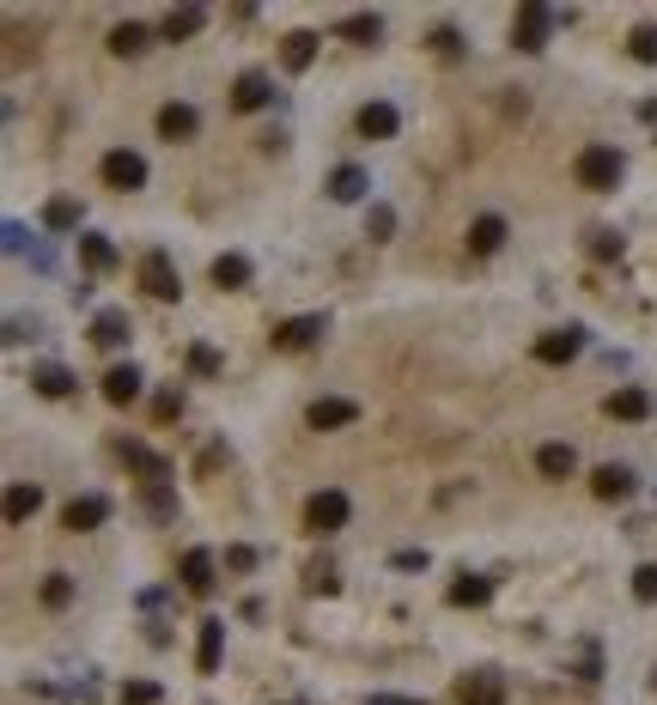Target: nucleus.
Segmentation results:
<instances>
[{
	"instance_id": "nucleus-1",
	"label": "nucleus",
	"mask_w": 657,
	"mask_h": 705,
	"mask_svg": "<svg viewBox=\"0 0 657 705\" xmlns=\"http://www.w3.org/2000/svg\"><path fill=\"white\" fill-rule=\"evenodd\" d=\"M621 152L615 146H603V140H591V146H584L578 152V159H572V177H578V189H591V195H609L615 183H621Z\"/></svg>"
},
{
	"instance_id": "nucleus-2",
	"label": "nucleus",
	"mask_w": 657,
	"mask_h": 705,
	"mask_svg": "<svg viewBox=\"0 0 657 705\" xmlns=\"http://www.w3.org/2000/svg\"><path fill=\"white\" fill-rule=\"evenodd\" d=\"M560 19H572V13H554V7H542V0H530V7H518V19H511V43H518L524 55H542L548 49V31Z\"/></svg>"
},
{
	"instance_id": "nucleus-3",
	"label": "nucleus",
	"mask_w": 657,
	"mask_h": 705,
	"mask_svg": "<svg viewBox=\"0 0 657 705\" xmlns=\"http://www.w3.org/2000/svg\"><path fill=\"white\" fill-rule=\"evenodd\" d=\"M116 462H122V468H134L146 487H165V481H171V462H165L153 444H140V438H116Z\"/></svg>"
},
{
	"instance_id": "nucleus-4",
	"label": "nucleus",
	"mask_w": 657,
	"mask_h": 705,
	"mask_svg": "<svg viewBox=\"0 0 657 705\" xmlns=\"http://www.w3.org/2000/svg\"><path fill=\"white\" fill-rule=\"evenodd\" d=\"M140 286L153 292L159 304H177V298H183V274H177V262H171L165 250H146V256H140Z\"/></svg>"
},
{
	"instance_id": "nucleus-5",
	"label": "nucleus",
	"mask_w": 657,
	"mask_h": 705,
	"mask_svg": "<svg viewBox=\"0 0 657 705\" xmlns=\"http://www.w3.org/2000/svg\"><path fill=\"white\" fill-rule=\"evenodd\" d=\"M347 511H353L347 493H341V487H323V493L305 499V529H311V535H335V529L347 523Z\"/></svg>"
},
{
	"instance_id": "nucleus-6",
	"label": "nucleus",
	"mask_w": 657,
	"mask_h": 705,
	"mask_svg": "<svg viewBox=\"0 0 657 705\" xmlns=\"http://www.w3.org/2000/svg\"><path fill=\"white\" fill-rule=\"evenodd\" d=\"M323 329H329L323 317H286V323L268 329V347H274V353H305V347L323 341Z\"/></svg>"
},
{
	"instance_id": "nucleus-7",
	"label": "nucleus",
	"mask_w": 657,
	"mask_h": 705,
	"mask_svg": "<svg viewBox=\"0 0 657 705\" xmlns=\"http://www.w3.org/2000/svg\"><path fill=\"white\" fill-rule=\"evenodd\" d=\"M98 177H104V189H140L146 183V159L140 152H128V146H116V152H104V165H98Z\"/></svg>"
},
{
	"instance_id": "nucleus-8",
	"label": "nucleus",
	"mask_w": 657,
	"mask_h": 705,
	"mask_svg": "<svg viewBox=\"0 0 657 705\" xmlns=\"http://www.w3.org/2000/svg\"><path fill=\"white\" fill-rule=\"evenodd\" d=\"M603 414L609 420H651V389H639V383H621V389H609L603 396Z\"/></svg>"
},
{
	"instance_id": "nucleus-9",
	"label": "nucleus",
	"mask_w": 657,
	"mask_h": 705,
	"mask_svg": "<svg viewBox=\"0 0 657 705\" xmlns=\"http://www.w3.org/2000/svg\"><path fill=\"white\" fill-rule=\"evenodd\" d=\"M359 420V402H341V396H317L305 408V426L311 432H335V426H353Z\"/></svg>"
},
{
	"instance_id": "nucleus-10",
	"label": "nucleus",
	"mask_w": 657,
	"mask_h": 705,
	"mask_svg": "<svg viewBox=\"0 0 657 705\" xmlns=\"http://www.w3.org/2000/svg\"><path fill=\"white\" fill-rule=\"evenodd\" d=\"M584 353V329H548L542 341H536V359L542 365H572Z\"/></svg>"
},
{
	"instance_id": "nucleus-11",
	"label": "nucleus",
	"mask_w": 657,
	"mask_h": 705,
	"mask_svg": "<svg viewBox=\"0 0 657 705\" xmlns=\"http://www.w3.org/2000/svg\"><path fill=\"white\" fill-rule=\"evenodd\" d=\"M353 128H359V140H390L396 128H402V116H396V104H365L359 116H353Z\"/></svg>"
},
{
	"instance_id": "nucleus-12",
	"label": "nucleus",
	"mask_w": 657,
	"mask_h": 705,
	"mask_svg": "<svg viewBox=\"0 0 657 705\" xmlns=\"http://www.w3.org/2000/svg\"><path fill=\"white\" fill-rule=\"evenodd\" d=\"M140 383H146V377H140L134 365H110L98 389H104V402H110V408H128V402H140Z\"/></svg>"
},
{
	"instance_id": "nucleus-13",
	"label": "nucleus",
	"mask_w": 657,
	"mask_h": 705,
	"mask_svg": "<svg viewBox=\"0 0 657 705\" xmlns=\"http://www.w3.org/2000/svg\"><path fill=\"white\" fill-rule=\"evenodd\" d=\"M104 517H110V499L86 493V499H67V511H61V529H73V535H86V529H98Z\"/></svg>"
},
{
	"instance_id": "nucleus-14",
	"label": "nucleus",
	"mask_w": 657,
	"mask_h": 705,
	"mask_svg": "<svg viewBox=\"0 0 657 705\" xmlns=\"http://www.w3.org/2000/svg\"><path fill=\"white\" fill-rule=\"evenodd\" d=\"M457 705H505V681H499L493 669H475V675H463Z\"/></svg>"
},
{
	"instance_id": "nucleus-15",
	"label": "nucleus",
	"mask_w": 657,
	"mask_h": 705,
	"mask_svg": "<svg viewBox=\"0 0 657 705\" xmlns=\"http://www.w3.org/2000/svg\"><path fill=\"white\" fill-rule=\"evenodd\" d=\"M274 104V80L268 73H238V86H232V110H268Z\"/></svg>"
},
{
	"instance_id": "nucleus-16",
	"label": "nucleus",
	"mask_w": 657,
	"mask_h": 705,
	"mask_svg": "<svg viewBox=\"0 0 657 705\" xmlns=\"http://www.w3.org/2000/svg\"><path fill=\"white\" fill-rule=\"evenodd\" d=\"M195 128H201V110L195 104H165L159 110V140H195Z\"/></svg>"
},
{
	"instance_id": "nucleus-17",
	"label": "nucleus",
	"mask_w": 657,
	"mask_h": 705,
	"mask_svg": "<svg viewBox=\"0 0 657 705\" xmlns=\"http://www.w3.org/2000/svg\"><path fill=\"white\" fill-rule=\"evenodd\" d=\"M177 578H183L189 596H207V590H213V554H207V547H189L183 566H177Z\"/></svg>"
},
{
	"instance_id": "nucleus-18",
	"label": "nucleus",
	"mask_w": 657,
	"mask_h": 705,
	"mask_svg": "<svg viewBox=\"0 0 657 705\" xmlns=\"http://www.w3.org/2000/svg\"><path fill=\"white\" fill-rule=\"evenodd\" d=\"M317 43H323L317 31H286V37H280V61H286V73H305V67L317 61Z\"/></svg>"
},
{
	"instance_id": "nucleus-19",
	"label": "nucleus",
	"mask_w": 657,
	"mask_h": 705,
	"mask_svg": "<svg viewBox=\"0 0 657 705\" xmlns=\"http://www.w3.org/2000/svg\"><path fill=\"white\" fill-rule=\"evenodd\" d=\"M31 389H37V396H49V402H61V396H73V371L55 365V359H43V365H31Z\"/></svg>"
},
{
	"instance_id": "nucleus-20",
	"label": "nucleus",
	"mask_w": 657,
	"mask_h": 705,
	"mask_svg": "<svg viewBox=\"0 0 657 705\" xmlns=\"http://www.w3.org/2000/svg\"><path fill=\"white\" fill-rule=\"evenodd\" d=\"M128 335H134V329H128V310H98V317H92V347L116 353Z\"/></svg>"
},
{
	"instance_id": "nucleus-21",
	"label": "nucleus",
	"mask_w": 657,
	"mask_h": 705,
	"mask_svg": "<svg viewBox=\"0 0 657 705\" xmlns=\"http://www.w3.org/2000/svg\"><path fill=\"white\" fill-rule=\"evenodd\" d=\"M219 645H226V620L207 614V620H201V639H195V669H201V675L219 669Z\"/></svg>"
},
{
	"instance_id": "nucleus-22",
	"label": "nucleus",
	"mask_w": 657,
	"mask_h": 705,
	"mask_svg": "<svg viewBox=\"0 0 657 705\" xmlns=\"http://www.w3.org/2000/svg\"><path fill=\"white\" fill-rule=\"evenodd\" d=\"M80 262H86L92 274H110V268L122 262V250H116L110 238H98V231H80Z\"/></svg>"
},
{
	"instance_id": "nucleus-23",
	"label": "nucleus",
	"mask_w": 657,
	"mask_h": 705,
	"mask_svg": "<svg viewBox=\"0 0 657 705\" xmlns=\"http://www.w3.org/2000/svg\"><path fill=\"white\" fill-rule=\"evenodd\" d=\"M505 244V219L499 213H481L475 225H469V256H493Z\"/></svg>"
},
{
	"instance_id": "nucleus-24",
	"label": "nucleus",
	"mask_w": 657,
	"mask_h": 705,
	"mask_svg": "<svg viewBox=\"0 0 657 705\" xmlns=\"http://www.w3.org/2000/svg\"><path fill=\"white\" fill-rule=\"evenodd\" d=\"M37 505H43V487H37V481H13V487H7V523H31Z\"/></svg>"
},
{
	"instance_id": "nucleus-25",
	"label": "nucleus",
	"mask_w": 657,
	"mask_h": 705,
	"mask_svg": "<svg viewBox=\"0 0 657 705\" xmlns=\"http://www.w3.org/2000/svg\"><path fill=\"white\" fill-rule=\"evenodd\" d=\"M536 468H542V481H566L572 468H578V450L572 444H542L536 450Z\"/></svg>"
},
{
	"instance_id": "nucleus-26",
	"label": "nucleus",
	"mask_w": 657,
	"mask_h": 705,
	"mask_svg": "<svg viewBox=\"0 0 657 705\" xmlns=\"http://www.w3.org/2000/svg\"><path fill=\"white\" fill-rule=\"evenodd\" d=\"M591 493H597L603 505H615V499H627V493H633V475H627V468H615V462H603L597 475H591Z\"/></svg>"
},
{
	"instance_id": "nucleus-27",
	"label": "nucleus",
	"mask_w": 657,
	"mask_h": 705,
	"mask_svg": "<svg viewBox=\"0 0 657 705\" xmlns=\"http://www.w3.org/2000/svg\"><path fill=\"white\" fill-rule=\"evenodd\" d=\"M365 189H372V177H365L359 165H335L329 171V195L335 201H365Z\"/></svg>"
},
{
	"instance_id": "nucleus-28",
	"label": "nucleus",
	"mask_w": 657,
	"mask_h": 705,
	"mask_svg": "<svg viewBox=\"0 0 657 705\" xmlns=\"http://www.w3.org/2000/svg\"><path fill=\"white\" fill-rule=\"evenodd\" d=\"M487 596H493V578H481V572H463L451 584V608H487Z\"/></svg>"
},
{
	"instance_id": "nucleus-29",
	"label": "nucleus",
	"mask_w": 657,
	"mask_h": 705,
	"mask_svg": "<svg viewBox=\"0 0 657 705\" xmlns=\"http://www.w3.org/2000/svg\"><path fill=\"white\" fill-rule=\"evenodd\" d=\"M250 274H256V268H250V256H219V262H213V286H219V292L250 286Z\"/></svg>"
},
{
	"instance_id": "nucleus-30",
	"label": "nucleus",
	"mask_w": 657,
	"mask_h": 705,
	"mask_svg": "<svg viewBox=\"0 0 657 705\" xmlns=\"http://www.w3.org/2000/svg\"><path fill=\"white\" fill-rule=\"evenodd\" d=\"M43 231H80V201H73V195L43 201Z\"/></svg>"
},
{
	"instance_id": "nucleus-31",
	"label": "nucleus",
	"mask_w": 657,
	"mask_h": 705,
	"mask_svg": "<svg viewBox=\"0 0 657 705\" xmlns=\"http://www.w3.org/2000/svg\"><path fill=\"white\" fill-rule=\"evenodd\" d=\"M201 25H207V7H177V13H165V43H183Z\"/></svg>"
},
{
	"instance_id": "nucleus-32",
	"label": "nucleus",
	"mask_w": 657,
	"mask_h": 705,
	"mask_svg": "<svg viewBox=\"0 0 657 705\" xmlns=\"http://www.w3.org/2000/svg\"><path fill=\"white\" fill-rule=\"evenodd\" d=\"M335 31H341L347 43H378V37H384V19H378V13H353V19H341Z\"/></svg>"
},
{
	"instance_id": "nucleus-33",
	"label": "nucleus",
	"mask_w": 657,
	"mask_h": 705,
	"mask_svg": "<svg viewBox=\"0 0 657 705\" xmlns=\"http://www.w3.org/2000/svg\"><path fill=\"white\" fill-rule=\"evenodd\" d=\"M365 238H372V244L396 238V207L390 201H372V213H365Z\"/></svg>"
},
{
	"instance_id": "nucleus-34",
	"label": "nucleus",
	"mask_w": 657,
	"mask_h": 705,
	"mask_svg": "<svg viewBox=\"0 0 657 705\" xmlns=\"http://www.w3.org/2000/svg\"><path fill=\"white\" fill-rule=\"evenodd\" d=\"M140 49H146V25H134V19H128V25H116V31H110V55H140Z\"/></svg>"
},
{
	"instance_id": "nucleus-35",
	"label": "nucleus",
	"mask_w": 657,
	"mask_h": 705,
	"mask_svg": "<svg viewBox=\"0 0 657 705\" xmlns=\"http://www.w3.org/2000/svg\"><path fill=\"white\" fill-rule=\"evenodd\" d=\"M627 55H633V61H645V67H657V25H633Z\"/></svg>"
},
{
	"instance_id": "nucleus-36",
	"label": "nucleus",
	"mask_w": 657,
	"mask_h": 705,
	"mask_svg": "<svg viewBox=\"0 0 657 705\" xmlns=\"http://www.w3.org/2000/svg\"><path fill=\"white\" fill-rule=\"evenodd\" d=\"M73 602V578L67 572H49L43 578V608H67Z\"/></svg>"
},
{
	"instance_id": "nucleus-37",
	"label": "nucleus",
	"mask_w": 657,
	"mask_h": 705,
	"mask_svg": "<svg viewBox=\"0 0 657 705\" xmlns=\"http://www.w3.org/2000/svg\"><path fill=\"white\" fill-rule=\"evenodd\" d=\"M146 511H153L159 523H171V517H177V493H171V481H165V487H146Z\"/></svg>"
},
{
	"instance_id": "nucleus-38",
	"label": "nucleus",
	"mask_w": 657,
	"mask_h": 705,
	"mask_svg": "<svg viewBox=\"0 0 657 705\" xmlns=\"http://www.w3.org/2000/svg\"><path fill=\"white\" fill-rule=\"evenodd\" d=\"M219 365H226V359H219L207 341H195V347H189V371H195V377H219Z\"/></svg>"
},
{
	"instance_id": "nucleus-39",
	"label": "nucleus",
	"mask_w": 657,
	"mask_h": 705,
	"mask_svg": "<svg viewBox=\"0 0 657 705\" xmlns=\"http://www.w3.org/2000/svg\"><path fill=\"white\" fill-rule=\"evenodd\" d=\"M426 43H432V55H445V61H457V55H463V31H451V25H438Z\"/></svg>"
},
{
	"instance_id": "nucleus-40",
	"label": "nucleus",
	"mask_w": 657,
	"mask_h": 705,
	"mask_svg": "<svg viewBox=\"0 0 657 705\" xmlns=\"http://www.w3.org/2000/svg\"><path fill=\"white\" fill-rule=\"evenodd\" d=\"M305 590H311V596H335V566H329V560H317V566L305 572Z\"/></svg>"
},
{
	"instance_id": "nucleus-41",
	"label": "nucleus",
	"mask_w": 657,
	"mask_h": 705,
	"mask_svg": "<svg viewBox=\"0 0 657 705\" xmlns=\"http://www.w3.org/2000/svg\"><path fill=\"white\" fill-rule=\"evenodd\" d=\"M591 256L597 262H621V238L615 231H591Z\"/></svg>"
},
{
	"instance_id": "nucleus-42",
	"label": "nucleus",
	"mask_w": 657,
	"mask_h": 705,
	"mask_svg": "<svg viewBox=\"0 0 657 705\" xmlns=\"http://www.w3.org/2000/svg\"><path fill=\"white\" fill-rule=\"evenodd\" d=\"M122 705H159V681H128L122 687Z\"/></svg>"
},
{
	"instance_id": "nucleus-43",
	"label": "nucleus",
	"mask_w": 657,
	"mask_h": 705,
	"mask_svg": "<svg viewBox=\"0 0 657 705\" xmlns=\"http://www.w3.org/2000/svg\"><path fill=\"white\" fill-rule=\"evenodd\" d=\"M226 566H232V572H256V547H250V541H232V547H226Z\"/></svg>"
},
{
	"instance_id": "nucleus-44",
	"label": "nucleus",
	"mask_w": 657,
	"mask_h": 705,
	"mask_svg": "<svg viewBox=\"0 0 657 705\" xmlns=\"http://www.w3.org/2000/svg\"><path fill=\"white\" fill-rule=\"evenodd\" d=\"M183 414V396H177V389H165V396H153V420L165 426V420H177Z\"/></svg>"
},
{
	"instance_id": "nucleus-45",
	"label": "nucleus",
	"mask_w": 657,
	"mask_h": 705,
	"mask_svg": "<svg viewBox=\"0 0 657 705\" xmlns=\"http://www.w3.org/2000/svg\"><path fill=\"white\" fill-rule=\"evenodd\" d=\"M633 596H639V602H657V566H639V572H633Z\"/></svg>"
},
{
	"instance_id": "nucleus-46",
	"label": "nucleus",
	"mask_w": 657,
	"mask_h": 705,
	"mask_svg": "<svg viewBox=\"0 0 657 705\" xmlns=\"http://www.w3.org/2000/svg\"><path fill=\"white\" fill-rule=\"evenodd\" d=\"M390 566H396V572H426V554H420V547H402Z\"/></svg>"
},
{
	"instance_id": "nucleus-47",
	"label": "nucleus",
	"mask_w": 657,
	"mask_h": 705,
	"mask_svg": "<svg viewBox=\"0 0 657 705\" xmlns=\"http://www.w3.org/2000/svg\"><path fill=\"white\" fill-rule=\"evenodd\" d=\"M219 462H226V450H219V444H207V450H201V475H213Z\"/></svg>"
},
{
	"instance_id": "nucleus-48",
	"label": "nucleus",
	"mask_w": 657,
	"mask_h": 705,
	"mask_svg": "<svg viewBox=\"0 0 657 705\" xmlns=\"http://www.w3.org/2000/svg\"><path fill=\"white\" fill-rule=\"evenodd\" d=\"M651 687H657V669H651Z\"/></svg>"
}]
</instances>
